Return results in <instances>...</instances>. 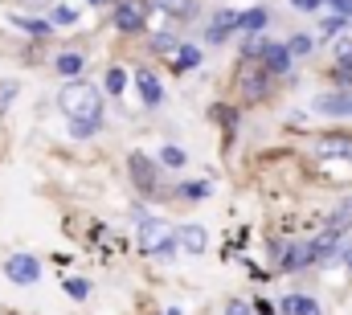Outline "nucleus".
I'll list each match as a JSON object with an SVG mask.
<instances>
[{
  "label": "nucleus",
  "mask_w": 352,
  "mask_h": 315,
  "mask_svg": "<svg viewBox=\"0 0 352 315\" xmlns=\"http://www.w3.org/2000/svg\"><path fill=\"white\" fill-rule=\"evenodd\" d=\"M58 107L66 111L70 123H98V119H102V98H98V90H94L90 82H82V78L62 86Z\"/></svg>",
  "instance_id": "1"
},
{
  "label": "nucleus",
  "mask_w": 352,
  "mask_h": 315,
  "mask_svg": "<svg viewBox=\"0 0 352 315\" xmlns=\"http://www.w3.org/2000/svg\"><path fill=\"white\" fill-rule=\"evenodd\" d=\"M176 230L168 221H156V217H144V226H140V250L148 254V258H156V254H173L176 250Z\"/></svg>",
  "instance_id": "2"
},
{
  "label": "nucleus",
  "mask_w": 352,
  "mask_h": 315,
  "mask_svg": "<svg viewBox=\"0 0 352 315\" xmlns=\"http://www.w3.org/2000/svg\"><path fill=\"white\" fill-rule=\"evenodd\" d=\"M4 274H8L12 283H21V287H33V283L41 279V262L29 258V254H12V258L4 262Z\"/></svg>",
  "instance_id": "3"
},
{
  "label": "nucleus",
  "mask_w": 352,
  "mask_h": 315,
  "mask_svg": "<svg viewBox=\"0 0 352 315\" xmlns=\"http://www.w3.org/2000/svg\"><path fill=\"white\" fill-rule=\"evenodd\" d=\"M127 164H131V180H135L144 193H156V164L144 156V152H131Z\"/></svg>",
  "instance_id": "4"
},
{
  "label": "nucleus",
  "mask_w": 352,
  "mask_h": 315,
  "mask_svg": "<svg viewBox=\"0 0 352 315\" xmlns=\"http://www.w3.org/2000/svg\"><path fill=\"white\" fill-rule=\"evenodd\" d=\"M316 111H324V115H352V90H328V94H320L316 98Z\"/></svg>",
  "instance_id": "5"
},
{
  "label": "nucleus",
  "mask_w": 352,
  "mask_h": 315,
  "mask_svg": "<svg viewBox=\"0 0 352 315\" xmlns=\"http://www.w3.org/2000/svg\"><path fill=\"white\" fill-rule=\"evenodd\" d=\"M144 21H148V8H140V4H119L115 8V29H123V33L144 29Z\"/></svg>",
  "instance_id": "6"
},
{
  "label": "nucleus",
  "mask_w": 352,
  "mask_h": 315,
  "mask_svg": "<svg viewBox=\"0 0 352 315\" xmlns=\"http://www.w3.org/2000/svg\"><path fill=\"white\" fill-rule=\"evenodd\" d=\"M263 62L270 74H287L291 70V50L287 45H274V41H263Z\"/></svg>",
  "instance_id": "7"
},
{
  "label": "nucleus",
  "mask_w": 352,
  "mask_h": 315,
  "mask_svg": "<svg viewBox=\"0 0 352 315\" xmlns=\"http://www.w3.org/2000/svg\"><path fill=\"white\" fill-rule=\"evenodd\" d=\"M135 86H140V98H144V107H160L164 90H160V82H156V74L140 70V74H135Z\"/></svg>",
  "instance_id": "8"
},
{
  "label": "nucleus",
  "mask_w": 352,
  "mask_h": 315,
  "mask_svg": "<svg viewBox=\"0 0 352 315\" xmlns=\"http://www.w3.org/2000/svg\"><path fill=\"white\" fill-rule=\"evenodd\" d=\"M238 25H242V17H238V12H217L205 37H209V41L217 45V41H226V33H230V29H238Z\"/></svg>",
  "instance_id": "9"
},
{
  "label": "nucleus",
  "mask_w": 352,
  "mask_h": 315,
  "mask_svg": "<svg viewBox=\"0 0 352 315\" xmlns=\"http://www.w3.org/2000/svg\"><path fill=\"white\" fill-rule=\"evenodd\" d=\"M320 156H349L352 160V135H324Z\"/></svg>",
  "instance_id": "10"
},
{
  "label": "nucleus",
  "mask_w": 352,
  "mask_h": 315,
  "mask_svg": "<svg viewBox=\"0 0 352 315\" xmlns=\"http://www.w3.org/2000/svg\"><path fill=\"white\" fill-rule=\"evenodd\" d=\"M180 246H184L188 254H205V246H209V241H205V230H201V226H184V230H180Z\"/></svg>",
  "instance_id": "11"
},
{
  "label": "nucleus",
  "mask_w": 352,
  "mask_h": 315,
  "mask_svg": "<svg viewBox=\"0 0 352 315\" xmlns=\"http://www.w3.org/2000/svg\"><path fill=\"white\" fill-rule=\"evenodd\" d=\"M352 226V197L349 201H340L336 209H332V217H328V230H336V234H344Z\"/></svg>",
  "instance_id": "12"
},
{
  "label": "nucleus",
  "mask_w": 352,
  "mask_h": 315,
  "mask_svg": "<svg viewBox=\"0 0 352 315\" xmlns=\"http://www.w3.org/2000/svg\"><path fill=\"white\" fill-rule=\"evenodd\" d=\"M16 29H25V33H37V37H45L50 33V21H29V17H8Z\"/></svg>",
  "instance_id": "13"
},
{
  "label": "nucleus",
  "mask_w": 352,
  "mask_h": 315,
  "mask_svg": "<svg viewBox=\"0 0 352 315\" xmlns=\"http://www.w3.org/2000/svg\"><path fill=\"white\" fill-rule=\"evenodd\" d=\"M58 74H70V78L82 74V54H62L58 58Z\"/></svg>",
  "instance_id": "14"
},
{
  "label": "nucleus",
  "mask_w": 352,
  "mask_h": 315,
  "mask_svg": "<svg viewBox=\"0 0 352 315\" xmlns=\"http://www.w3.org/2000/svg\"><path fill=\"white\" fill-rule=\"evenodd\" d=\"M156 4L173 17H192V0H156Z\"/></svg>",
  "instance_id": "15"
},
{
  "label": "nucleus",
  "mask_w": 352,
  "mask_h": 315,
  "mask_svg": "<svg viewBox=\"0 0 352 315\" xmlns=\"http://www.w3.org/2000/svg\"><path fill=\"white\" fill-rule=\"evenodd\" d=\"M197 62H201V54H197V50H192V45H184V50H180V54H176V70H192V66H197Z\"/></svg>",
  "instance_id": "16"
},
{
  "label": "nucleus",
  "mask_w": 352,
  "mask_h": 315,
  "mask_svg": "<svg viewBox=\"0 0 352 315\" xmlns=\"http://www.w3.org/2000/svg\"><path fill=\"white\" fill-rule=\"evenodd\" d=\"M336 66L352 70V41H336Z\"/></svg>",
  "instance_id": "17"
},
{
  "label": "nucleus",
  "mask_w": 352,
  "mask_h": 315,
  "mask_svg": "<svg viewBox=\"0 0 352 315\" xmlns=\"http://www.w3.org/2000/svg\"><path fill=\"white\" fill-rule=\"evenodd\" d=\"M54 21H58V25H74V21H78V8H70V4H58V8H54Z\"/></svg>",
  "instance_id": "18"
},
{
  "label": "nucleus",
  "mask_w": 352,
  "mask_h": 315,
  "mask_svg": "<svg viewBox=\"0 0 352 315\" xmlns=\"http://www.w3.org/2000/svg\"><path fill=\"white\" fill-rule=\"evenodd\" d=\"M160 160H164L168 168H184V152H180V148H173V144H168V148L160 152Z\"/></svg>",
  "instance_id": "19"
},
{
  "label": "nucleus",
  "mask_w": 352,
  "mask_h": 315,
  "mask_svg": "<svg viewBox=\"0 0 352 315\" xmlns=\"http://www.w3.org/2000/svg\"><path fill=\"white\" fill-rule=\"evenodd\" d=\"M263 25H266L263 8H254V12H246V17H242V29H263Z\"/></svg>",
  "instance_id": "20"
},
{
  "label": "nucleus",
  "mask_w": 352,
  "mask_h": 315,
  "mask_svg": "<svg viewBox=\"0 0 352 315\" xmlns=\"http://www.w3.org/2000/svg\"><path fill=\"white\" fill-rule=\"evenodd\" d=\"M311 50H316V41H311V37H303V33H299V37H291V54H311Z\"/></svg>",
  "instance_id": "21"
},
{
  "label": "nucleus",
  "mask_w": 352,
  "mask_h": 315,
  "mask_svg": "<svg viewBox=\"0 0 352 315\" xmlns=\"http://www.w3.org/2000/svg\"><path fill=\"white\" fill-rule=\"evenodd\" d=\"M87 283H82V279H66V295H74V299H87Z\"/></svg>",
  "instance_id": "22"
},
{
  "label": "nucleus",
  "mask_w": 352,
  "mask_h": 315,
  "mask_svg": "<svg viewBox=\"0 0 352 315\" xmlns=\"http://www.w3.org/2000/svg\"><path fill=\"white\" fill-rule=\"evenodd\" d=\"M303 299H307V295H291V299H283V315H299L303 312Z\"/></svg>",
  "instance_id": "23"
},
{
  "label": "nucleus",
  "mask_w": 352,
  "mask_h": 315,
  "mask_svg": "<svg viewBox=\"0 0 352 315\" xmlns=\"http://www.w3.org/2000/svg\"><path fill=\"white\" fill-rule=\"evenodd\" d=\"M123 70H107V90H111V94H119V90H123Z\"/></svg>",
  "instance_id": "24"
},
{
  "label": "nucleus",
  "mask_w": 352,
  "mask_h": 315,
  "mask_svg": "<svg viewBox=\"0 0 352 315\" xmlns=\"http://www.w3.org/2000/svg\"><path fill=\"white\" fill-rule=\"evenodd\" d=\"M70 131H74V140H87L98 131V123H70Z\"/></svg>",
  "instance_id": "25"
},
{
  "label": "nucleus",
  "mask_w": 352,
  "mask_h": 315,
  "mask_svg": "<svg viewBox=\"0 0 352 315\" xmlns=\"http://www.w3.org/2000/svg\"><path fill=\"white\" fill-rule=\"evenodd\" d=\"M16 94V82H0V111H4V102Z\"/></svg>",
  "instance_id": "26"
},
{
  "label": "nucleus",
  "mask_w": 352,
  "mask_h": 315,
  "mask_svg": "<svg viewBox=\"0 0 352 315\" xmlns=\"http://www.w3.org/2000/svg\"><path fill=\"white\" fill-rule=\"evenodd\" d=\"M180 193H184V197H205V193H209V184H184Z\"/></svg>",
  "instance_id": "27"
},
{
  "label": "nucleus",
  "mask_w": 352,
  "mask_h": 315,
  "mask_svg": "<svg viewBox=\"0 0 352 315\" xmlns=\"http://www.w3.org/2000/svg\"><path fill=\"white\" fill-rule=\"evenodd\" d=\"M340 25H344V17H332V21H324V33L332 37V33H340Z\"/></svg>",
  "instance_id": "28"
},
{
  "label": "nucleus",
  "mask_w": 352,
  "mask_h": 315,
  "mask_svg": "<svg viewBox=\"0 0 352 315\" xmlns=\"http://www.w3.org/2000/svg\"><path fill=\"white\" fill-rule=\"evenodd\" d=\"M320 4H324V0H295V8H299V12H316Z\"/></svg>",
  "instance_id": "29"
},
{
  "label": "nucleus",
  "mask_w": 352,
  "mask_h": 315,
  "mask_svg": "<svg viewBox=\"0 0 352 315\" xmlns=\"http://www.w3.org/2000/svg\"><path fill=\"white\" fill-rule=\"evenodd\" d=\"M299 315H320V303H316V299H303V312Z\"/></svg>",
  "instance_id": "30"
},
{
  "label": "nucleus",
  "mask_w": 352,
  "mask_h": 315,
  "mask_svg": "<svg viewBox=\"0 0 352 315\" xmlns=\"http://www.w3.org/2000/svg\"><path fill=\"white\" fill-rule=\"evenodd\" d=\"M230 315H250V307H246V303H234V307H230Z\"/></svg>",
  "instance_id": "31"
},
{
  "label": "nucleus",
  "mask_w": 352,
  "mask_h": 315,
  "mask_svg": "<svg viewBox=\"0 0 352 315\" xmlns=\"http://www.w3.org/2000/svg\"><path fill=\"white\" fill-rule=\"evenodd\" d=\"M340 258H344V262L352 266V246H344V250H340Z\"/></svg>",
  "instance_id": "32"
},
{
  "label": "nucleus",
  "mask_w": 352,
  "mask_h": 315,
  "mask_svg": "<svg viewBox=\"0 0 352 315\" xmlns=\"http://www.w3.org/2000/svg\"><path fill=\"white\" fill-rule=\"evenodd\" d=\"M164 315H180V312H164Z\"/></svg>",
  "instance_id": "33"
},
{
  "label": "nucleus",
  "mask_w": 352,
  "mask_h": 315,
  "mask_svg": "<svg viewBox=\"0 0 352 315\" xmlns=\"http://www.w3.org/2000/svg\"><path fill=\"white\" fill-rule=\"evenodd\" d=\"M90 4H102V0H90Z\"/></svg>",
  "instance_id": "34"
}]
</instances>
